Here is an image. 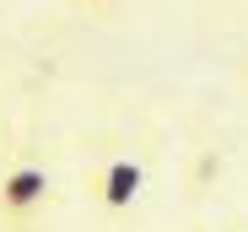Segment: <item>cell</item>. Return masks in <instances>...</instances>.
<instances>
[{
	"label": "cell",
	"mask_w": 248,
	"mask_h": 232,
	"mask_svg": "<svg viewBox=\"0 0 248 232\" xmlns=\"http://www.w3.org/2000/svg\"><path fill=\"white\" fill-rule=\"evenodd\" d=\"M140 184H146V173H140V162H130V157L103 162V168H97V178H92L97 200H103L108 211H130V205L140 200Z\"/></svg>",
	"instance_id": "obj_2"
},
{
	"label": "cell",
	"mask_w": 248,
	"mask_h": 232,
	"mask_svg": "<svg viewBox=\"0 0 248 232\" xmlns=\"http://www.w3.org/2000/svg\"><path fill=\"white\" fill-rule=\"evenodd\" d=\"M49 195H54V184H49L44 162H11L6 173H0V221L27 232L38 216H44Z\"/></svg>",
	"instance_id": "obj_1"
},
{
	"label": "cell",
	"mask_w": 248,
	"mask_h": 232,
	"mask_svg": "<svg viewBox=\"0 0 248 232\" xmlns=\"http://www.w3.org/2000/svg\"><path fill=\"white\" fill-rule=\"evenodd\" d=\"M76 6H87V11H103V6H108V0H76Z\"/></svg>",
	"instance_id": "obj_3"
}]
</instances>
